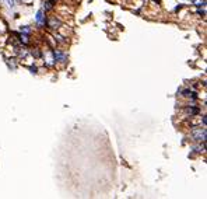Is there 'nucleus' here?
Here are the masks:
<instances>
[{
    "label": "nucleus",
    "mask_w": 207,
    "mask_h": 199,
    "mask_svg": "<svg viewBox=\"0 0 207 199\" xmlns=\"http://www.w3.org/2000/svg\"><path fill=\"white\" fill-rule=\"evenodd\" d=\"M206 128H199V129H193L192 132V138L193 140H199V142H206Z\"/></svg>",
    "instance_id": "f257e3e1"
},
{
    "label": "nucleus",
    "mask_w": 207,
    "mask_h": 199,
    "mask_svg": "<svg viewBox=\"0 0 207 199\" xmlns=\"http://www.w3.org/2000/svg\"><path fill=\"white\" fill-rule=\"evenodd\" d=\"M21 41H23L24 44H27V41H28V34H23V35H21Z\"/></svg>",
    "instance_id": "9b49d317"
},
{
    "label": "nucleus",
    "mask_w": 207,
    "mask_h": 199,
    "mask_svg": "<svg viewBox=\"0 0 207 199\" xmlns=\"http://www.w3.org/2000/svg\"><path fill=\"white\" fill-rule=\"evenodd\" d=\"M186 111H188V114H189V115H190V116L197 115L199 112H200V111H199V108H194V107H189V108H188V109H186Z\"/></svg>",
    "instance_id": "39448f33"
},
{
    "label": "nucleus",
    "mask_w": 207,
    "mask_h": 199,
    "mask_svg": "<svg viewBox=\"0 0 207 199\" xmlns=\"http://www.w3.org/2000/svg\"><path fill=\"white\" fill-rule=\"evenodd\" d=\"M60 25H62V23H60L59 20H56V18H51V20H49V27H52V28H59Z\"/></svg>",
    "instance_id": "20e7f679"
},
{
    "label": "nucleus",
    "mask_w": 207,
    "mask_h": 199,
    "mask_svg": "<svg viewBox=\"0 0 207 199\" xmlns=\"http://www.w3.org/2000/svg\"><path fill=\"white\" fill-rule=\"evenodd\" d=\"M197 13H199V14H202V16H204V10H199Z\"/></svg>",
    "instance_id": "f8f14e48"
},
{
    "label": "nucleus",
    "mask_w": 207,
    "mask_h": 199,
    "mask_svg": "<svg viewBox=\"0 0 207 199\" xmlns=\"http://www.w3.org/2000/svg\"><path fill=\"white\" fill-rule=\"evenodd\" d=\"M183 95H185V97H196V95H194V93H192L190 90H185Z\"/></svg>",
    "instance_id": "0eeeda50"
},
{
    "label": "nucleus",
    "mask_w": 207,
    "mask_h": 199,
    "mask_svg": "<svg viewBox=\"0 0 207 199\" xmlns=\"http://www.w3.org/2000/svg\"><path fill=\"white\" fill-rule=\"evenodd\" d=\"M21 33L29 34V33H31V28H29V27H21Z\"/></svg>",
    "instance_id": "9d476101"
},
{
    "label": "nucleus",
    "mask_w": 207,
    "mask_h": 199,
    "mask_svg": "<svg viewBox=\"0 0 207 199\" xmlns=\"http://www.w3.org/2000/svg\"><path fill=\"white\" fill-rule=\"evenodd\" d=\"M193 4L196 7H203V6H206V0H193Z\"/></svg>",
    "instance_id": "423d86ee"
},
{
    "label": "nucleus",
    "mask_w": 207,
    "mask_h": 199,
    "mask_svg": "<svg viewBox=\"0 0 207 199\" xmlns=\"http://www.w3.org/2000/svg\"><path fill=\"white\" fill-rule=\"evenodd\" d=\"M52 7H53V4H52V1H46V3H45V11H48V10H51Z\"/></svg>",
    "instance_id": "1a4fd4ad"
},
{
    "label": "nucleus",
    "mask_w": 207,
    "mask_h": 199,
    "mask_svg": "<svg viewBox=\"0 0 207 199\" xmlns=\"http://www.w3.org/2000/svg\"><path fill=\"white\" fill-rule=\"evenodd\" d=\"M35 18H37V21H38V24H39V25H43V24H45V16H43V10H39V11H38L37 17H35Z\"/></svg>",
    "instance_id": "7ed1b4c3"
},
{
    "label": "nucleus",
    "mask_w": 207,
    "mask_h": 199,
    "mask_svg": "<svg viewBox=\"0 0 207 199\" xmlns=\"http://www.w3.org/2000/svg\"><path fill=\"white\" fill-rule=\"evenodd\" d=\"M204 149H206V144H204V142H203V144L197 146V147L194 149V150H196V152H199V153H202V152H204Z\"/></svg>",
    "instance_id": "6e6552de"
},
{
    "label": "nucleus",
    "mask_w": 207,
    "mask_h": 199,
    "mask_svg": "<svg viewBox=\"0 0 207 199\" xmlns=\"http://www.w3.org/2000/svg\"><path fill=\"white\" fill-rule=\"evenodd\" d=\"M53 56H55V60H59V62H66V53H63V52L60 51H55L53 52Z\"/></svg>",
    "instance_id": "f03ea898"
}]
</instances>
